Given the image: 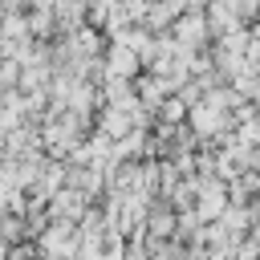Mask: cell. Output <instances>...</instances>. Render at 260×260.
Instances as JSON below:
<instances>
[{"label":"cell","instance_id":"obj_2","mask_svg":"<svg viewBox=\"0 0 260 260\" xmlns=\"http://www.w3.org/2000/svg\"><path fill=\"white\" fill-rule=\"evenodd\" d=\"M203 12H207V24H211L215 37H228V32H240L244 28V12H240L236 0H211Z\"/></svg>","mask_w":260,"mask_h":260},{"label":"cell","instance_id":"obj_3","mask_svg":"<svg viewBox=\"0 0 260 260\" xmlns=\"http://www.w3.org/2000/svg\"><path fill=\"white\" fill-rule=\"evenodd\" d=\"M138 65H142V57L130 49V45H106V73L110 77H126V81H138Z\"/></svg>","mask_w":260,"mask_h":260},{"label":"cell","instance_id":"obj_4","mask_svg":"<svg viewBox=\"0 0 260 260\" xmlns=\"http://www.w3.org/2000/svg\"><path fill=\"white\" fill-rule=\"evenodd\" d=\"M256 24H260V20H256Z\"/></svg>","mask_w":260,"mask_h":260},{"label":"cell","instance_id":"obj_1","mask_svg":"<svg viewBox=\"0 0 260 260\" xmlns=\"http://www.w3.org/2000/svg\"><path fill=\"white\" fill-rule=\"evenodd\" d=\"M175 45L179 49H191V53H199L203 45H207V37H211V24H207V12H199V8H187L179 20H175Z\"/></svg>","mask_w":260,"mask_h":260}]
</instances>
